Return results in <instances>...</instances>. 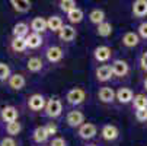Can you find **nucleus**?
I'll return each instance as SVG.
<instances>
[{
  "mask_svg": "<svg viewBox=\"0 0 147 146\" xmlns=\"http://www.w3.org/2000/svg\"><path fill=\"white\" fill-rule=\"evenodd\" d=\"M58 7L64 13H69L70 10L77 7V3L74 2V0H60V2H58Z\"/></svg>",
  "mask_w": 147,
  "mask_h": 146,
  "instance_id": "31",
  "label": "nucleus"
},
{
  "mask_svg": "<svg viewBox=\"0 0 147 146\" xmlns=\"http://www.w3.org/2000/svg\"><path fill=\"white\" fill-rule=\"evenodd\" d=\"M136 118H137L138 121H141V123H146V121H147V108H144V110H137V111H136Z\"/></svg>",
  "mask_w": 147,
  "mask_h": 146,
  "instance_id": "37",
  "label": "nucleus"
},
{
  "mask_svg": "<svg viewBox=\"0 0 147 146\" xmlns=\"http://www.w3.org/2000/svg\"><path fill=\"white\" fill-rule=\"evenodd\" d=\"M10 75H12L10 67L6 63H2V61H0V83H2V82H7Z\"/></svg>",
  "mask_w": 147,
  "mask_h": 146,
  "instance_id": "32",
  "label": "nucleus"
},
{
  "mask_svg": "<svg viewBox=\"0 0 147 146\" xmlns=\"http://www.w3.org/2000/svg\"><path fill=\"white\" fill-rule=\"evenodd\" d=\"M111 70H112V75L114 76H118V77H124L130 73V66L125 60H114L111 63Z\"/></svg>",
  "mask_w": 147,
  "mask_h": 146,
  "instance_id": "8",
  "label": "nucleus"
},
{
  "mask_svg": "<svg viewBox=\"0 0 147 146\" xmlns=\"http://www.w3.org/2000/svg\"><path fill=\"white\" fill-rule=\"evenodd\" d=\"M32 140L35 143H38V145H44L48 140V134H47L44 126H38V127L34 129V132H32Z\"/></svg>",
  "mask_w": 147,
  "mask_h": 146,
  "instance_id": "23",
  "label": "nucleus"
},
{
  "mask_svg": "<svg viewBox=\"0 0 147 146\" xmlns=\"http://www.w3.org/2000/svg\"><path fill=\"white\" fill-rule=\"evenodd\" d=\"M143 86H144V89L147 91V76L144 77V80H143Z\"/></svg>",
  "mask_w": 147,
  "mask_h": 146,
  "instance_id": "39",
  "label": "nucleus"
},
{
  "mask_svg": "<svg viewBox=\"0 0 147 146\" xmlns=\"http://www.w3.org/2000/svg\"><path fill=\"white\" fill-rule=\"evenodd\" d=\"M44 129H45V132H47L48 137H51V136H55V134H57V132H58L57 124H55V123H53V121L47 123L45 126H44Z\"/></svg>",
  "mask_w": 147,
  "mask_h": 146,
  "instance_id": "33",
  "label": "nucleus"
},
{
  "mask_svg": "<svg viewBox=\"0 0 147 146\" xmlns=\"http://www.w3.org/2000/svg\"><path fill=\"white\" fill-rule=\"evenodd\" d=\"M29 32H31L29 31V25L26 22H18V24H15V26L12 29V34L16 38H26Z\"/></svg>",
  "mask_w": 147,
  "mask_h": 146,
  "instance_id": "22",
  "label": "nucleus"
},
{
  "mask_svg": "<svg viewBox=\"0 0 147 146\" xmlns=\"http://www.w3.org/2000/svg\"><path fill=\"white\" fill-rule=\"evenodd\" d=\"M50 146H67V142L64 137H60V136H55L51 139L50 142Z\"/></svg>",
  "mask_w": 147,
  "mask_h": 146,
  "instance_id": "34",
  "label": "nucleus"
},
{
  "mask_svg": "<svg viewBox=\"0 0 147 146\" xmlns=\"http://www.w3.org/2000/svg\"><path fill=\"white\" fill-rule=\"evenodd\" d=\"M26 69L31 73H39L41 70L44 69V60L41 57H38V56L29 57L28 61H26Z\"/></svg>",
  "mask_w": 147,
  "mask_h": 146,
  "instance_id": "17",
  "label": "nucleus"
},
{
  "mask_svg": "<svg viewBox=\"0 0 147 146\" xmlns=\"http://www.w3.org/2000/svg\"><path fill=\"white\" fill-rule=\"evenodd\" d=\"M137 35L141 37V38H144V39H147V22H143V24L138 25V28H137Z\"/></svg>",
  "mask_w": 147,
  "mask_h": 146,
  "instance_id": "35",
  "label": "nucleus"
},
{
  "mask_svg": "<svg viewBox=\"0 0 147 146\" xmlns=\"http://www.w3.org/2000/svg\"><path fill=\"white\" fill-rule=\"evenodd\" d=\"M9 45H10V50H12L13 53H24V51L28 50L25 38H16V37H12Z\"/></svg>",
  "mask_w": 147,
  "mask_h": 146,
  "instance_id": "24",
  "label": "nucleus"
},
{
  "mask_svg": "<svg viewBox=\"0 0 147 146\" xmlns=\"http://www.w3.org/2000/svg\"><path fill=\"white\" fill-rule=\"evenodd\" d=\"M86 96L88 95H86V91L85 89L76 86V88H71V89L67 91L66 101H67L69 105H71V107H79L80 104H83V102L86 101Z\"/></svg>",
  "mask_w": 147,
  "mask_h": 146,
  "instance_id": "1",
  "label": "nucleus"
},
{
  "mask_svg": "<svg viewBox=\"0 0 147 146\" xmlns=\"http://www.w3.org/2000/svg\"><path fill=\"white\" fill-rule=\"evenodd\" d=\"M7 86L13 91H20V89H24L25 85H26V79L22 73H13L10 75V77L7 79Z\"/></svg>",
  "mask_w": 147,
  "mask_h": 146,
  "instance_id": "11",
  "label": "nucleus"
},
{
  "mask_svg": "<svg viewBox=\"0 0 147 146\" xmlns=\"http://www.w3.org/2000/svg\"><path fill=\"white\" fill-rule=\"evenodd\" d=\"M100 136L107 142H114V140L118 139L119 130H118L117 126H114V124H105V126L100 129Z\"/></svg>",
  "mask_w": 147,
  "mask_h": 146,
  "instance_id": "13",
  "label": "nucleus"
},
{
  "mask_svg": "<svg viewBox=\"0 0 147 146\" xmlns=\"http://www.w3.org/2000/svg\"><path fill=\"white\" fill-rule=\"evenodd\" d=\"M57 34H58V38L63 43H71V41H74L76 37H77V31L73 25H63L61 29Z\"/></svg>",
  "mask_w": 147,
  "mask_h": 146,
  "instance_id": "10",
  "label": "nucleus"
},
{
  "mask_svg": "<svg viewBox=\"0 0 147 146\" xmlns=\"http://www.w3.org/2000/svg\"><path fill=\"white\" fill-rule=\"evenodd\" d=\"M92 54H93V60L96 63H107L112 57V48L108 45H98Z\"/></svg>",
  "mask_w": 147,
  "mask_h": 146,
  "instance_id": "6",
  "label": "nucleus"
},
{
  "mask_svg": "<svg viewBox=\"0 0 147 146\" xmlns=\"http://www.w3.org/2000/svg\"><path fill=\"white\" fill-rule=\"evenodd\" d=\"M98 98L103 104H112L115 101V91L111 86H102L98 91Z\"/></svg>",
  "mask_w": 147,
  "mask_h": 146,
  "instance_id": "15",
  "label": "nucleus"
},
{
  "mask_svg": "<svg viewBox=\"0 0 147 146\" xmlns=\"http://www.w3.org/2000/svg\"><path fill=\"white\" fill-rule=\"evenodd\" d=\"M134 98V94L130 88H119L117 92H115V99L119 102V104H130Z\"/></svg>",
  "mask_w": 147,
  "mask_h": 146,
  "instance_id": "18",
  "label": "nucleus"
},
{
  "mask_svg": "<svg viewBox=\"0 0 147 146\" xmlns=\"http://www.w3.org/2000/svg\"><path fill=\"white\" fill-rule=\"evenodd\" d=\"M66 18L70 24H80L83 18H85V13H83V10L80 7H76V9L70 10L69 13H66Z\"/></svg>",
  "mask_w": 147,
  "mask_h": 146,
  "instance_id": "27",
  "label": "nucleus"
},
{
  "mask_svg": "<svg viewBox=\"0 0 147 146\" xmlns=\"http://www.w3.org/2000/svg\"><path fill=\"white\" fill-rule=\"evenodd\" d=\"M44 56H45L48 63L55 65V63H60V61L64 58V50L58 45H50V47L45 48Z\"/></svg>",
  "mask_w": 147,
  "mask_h": 146,
  "instance_id": "4",
  "label": "nucleus"
},
{
  "mask_svg": "<svg viewBox=\"0 0 147 146\" xmlns=\"http://www.w3.org/2000/svg\"><path fill=\"white\" fill-rule=\"evenodd\" d=\"M66 123L71 129H79L85 123V114L79 110H71L66 114Z\"/></svg>",
  "mask_w": 147,
  "mask_h": 146,
  "instance_id": "5",
  "label": "nucleus"
},
{
  "mask_svg": "<svg viewBox=\"0 0 147 146\" xmlns=\"http://www.w3.org/2000/svg\"><path fill=\"white\" fill-rule=\"evenodd\" d=\"M77 134L83 140H90V139H93L98 134V127H96V124H93V123H86L85 121L77 129Z\"/></svg>",
  "mask_w": 147,
  "mask_h": 146,
  "instance_id": "7",
  "label": "nucleus"
},
{
  "mask_svg": "<svg viewBox=\"0 0 147 146\" xmlns=\"http://www.w3.org/2000/svg\"><path fill=\"white\" fill-rule=\"evenodd\" d=\"M140 67H141L143 70H146V72H147V51H146V53H143V54H141V57H140Z\"/></svg>",
  "mask_w": 147,
  "mask_h": 146,
  "instance_id": "38",
  "label": "nucleus"
},
{
  "mask_svg": "<svg viewBox=\"0 0 147 146\" xmlns=\"http://www.w3.org/2000/svg\"><path fill=\"white\" fill-rule=\"evenodd\" d=\"M0 118L3 123H12V121H18L19 118V111L16 107L13 105H5L0 110Z\"/></svg>",
  "mask_w": 147,
  "mask_h": 146,
  "instance_id": "9",
  "label": "nucleus"
},
{
  "mask_svg": "<svg viewBox=\"0 0 147 146\" xmlns=\"http://www.w3.org/2000/svg\"><path fill=\"white\" fill-rule=\"evenodd\" d=\"M89 20H90L93 25H96V26L100 25L102 22H105V12L102 9H99V7L92 9L89 12Z\"/></svg>",
  "mask_w": 147,
  "mask_h": 146,
  "instance_id": "26",
  "label": "nucleus"
},
{
  "mask_svg": "<svg viewBox=\"0 0 147 146\" xmlns=\"http://www.w3.org/2000/svg\"><path fill=\"white\" fill-rule=\"evenodd\" d=\"M45 104H47V98L42 94H32L26 101V105H28L29 111H32V113L44 111Z\"/></svg>",
  "mask_w": 147,
  "mask_h": 146,
  "instance_id": "3",
  "label": "nucleus"
},
{
  "mask_svg": "<svg viewBox=\"0 0 147 146\" xmlns=\"http://www.w3.org/2000/svg\"><path fill=\"white\" fill-rule=\"evenodd\" d=\"M96 34L99 35V37H102V38H107V37H109L111 34H112V25L109 24V22H102L100 25H98L96 26Z\"/></svg>",
  "mask_w": 147,
  "mask_h": 146,
  "instance_id": "29",
  "label": "nucleus"
},
{
  "mask_svg": "<svg viewBox=\"0 0 147 146\" xmlns=\"http://www.w3.org/2000/svg\"><path fill=\"white\" fill-rule=\"evenodd\" d=\"M29 31L34 32V34H39V35H42L47 29V19L42 18V16H36L34 18L31 22H29Z\"/></svg>",
  "mask_w": 147,
  "mask_h": 146,
  "instance_id": "12",
  "label": "nucleus"
},
{
  "mask_svg": "<svg viewBox=\"0 0 147 146\" xmlns=\"http://www.w3.org/2000/svg\"><path fill=\"white\" fill-rule=\"evenodd\" d=\"M0 146H18V142L15 140V137H3L2 140H0Z\"/></svg>",
  "mask_w": 147,
  "mask_h": 146,
  "instance_id": "36",
  "label": "nucleus"
},
{
  "mask_svg": "<svg viewBox=\"0 0 147 146\" xmlns=\"http://www.w3.org/2000/svg\"><path fill=\"white\" fill-rule=\"evenodd\" d=\"M6 133L9 134V137H15L20 133V130H22V124L18 121H12V123H6Z\"/></svg>",
  "mask_w": 147,
  "mask_h": 146,
  "instance_id": "28",
  "label": "nucleus"
},
{
  "mask_svg": "<svg viewBox=\"0 0 147 146\" xmlns=\"http://www.w3.org/2000/svg\"><path fill=\"white\" fill-rule=\"evenodd\" d=\"M63 25H64V22H63V19L58 15H53L47 19V29H50L53 32H58Z\"/></svg>",
  "mask_w": 147,
  "mask_h": 146,
  "instance_id": "25",
  "label": "nucleus"
},
{
  "mask_svg": "<svg viewBox=\"0 0 147 146\" xmlns=\"http://www.w3.org/2000/svg\"><path fill=\"white\" fill-rule=\"evenodd\" d=\"M133 15L136 18L147 16V0H136L133 3Z\"/></svg>",
  "mask_w": 147,
  "mask_h": 146,
  "instance_id": "21",
  "label": "nucleus"
},
{
  "mask_svg": "<svg viewBox=\"0 0 147 146\" xmlns=\"http://www.w3.org/2000/svg\"><path fill=\"white\" fill-rule=\"evenodd\" d=\"M131 102H133V107L136 110H144V108H147V96L143 95V94L134 95V98H133Z\"/></svg>",
  "mask_w": 147,
  "mask_h": 146,
  "instance_id": "30",
  "label": "nucleus"
},
{
  "mask_svg": "<svg viewBox=\"0 0 147 146\" xmlns=\"http://www.w3.org/2000/svg\"><path fill=\"white\" fill-rule=\"evenodd\" d=\"M26 41V47L31 48V50H38L39 47H42L44 44V37L39 35V34H34V32H29L28 37L25 38Z\"/></svg>",
  "mask_w": 147,
  "mask_h": 146,
  "instance_id": "16",
  "label": "nucleus"
},
{
  "mask_svg": "<svg viewBox=\"0 0 147 146\" xmlns=\"http://www.w3.org/2000/svg\"><path fill=\"white\" fill-rule=\"evenodd\" d=\"M86 146H98V145H95V143H89V145H86Z\"/></svg>",
  "mask_w": 147,
  "mask_h": 146,
  "instance_id": "40",
  "label": "nucleus"
},
{
  "mask_svg": "<svg viewBox=\"0 0 147 146\" xmlns=\"http://www.w3.org/2000/svg\"><path fill=\"white\" fill-rule=\"evenodd\" d=\"M61 114H63V102L58 98L47 99L45 108H44V115L51 118V120H54V118H58Z\"/></svg>",
  "mask_w": 147,
  "mask_h": 146,
  "instance_id": "2",
  "label": "nucleus"
},
{
  "mask_svg": "<svg viewBox=\"0 0 147 146\" xmlns=\"http://www.w3.org/2000/svg\"><path fill=\"white\" fill-rule=\"evenodd\" d=\"M10 6L18 13H28L32 7V3L29 0H10Z\"/></svg>",
  "mask_w": 147,
  "mask_h": 146,
  "instance_id": "20",
  "label": "nucleus"
},
{
  "mask_svg": "<svg viewBox=\"0 0 147 146\" xmlns=\"http://www.w3.org/2000/svg\"><path fill=\"white\" fill-rule=\"evenodd\" d=\"M122 45L127 47V48H134L136 45H138L140 43V37L137 35V32H125L122 35Z\"/></svg>",
  "mask_w": 147,
  "mask_h": 146,
  "instance_id": "19",
  "label": "nucleus"
},
{
  "mask_svg": "<svg viewBox=\"0 0 147 146\" xmlns=\"http://www.w3.org/2000/svg\"><path fill=\"white\" fill-rule=\"evenodd\" d=\"M95 76H96V80L98 82H108L112 79V70H111V66L109 65H102L99 67H96L95 70Z\"/></svg>",
  "mask_w": 147,
  "mask_h": 146,
  "instance_id": "14",
  "label": "nucleus"
}]
</instances>
